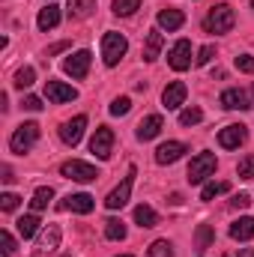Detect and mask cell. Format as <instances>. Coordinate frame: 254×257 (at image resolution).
<instances>
[{"label":"cell","instance_id":"obj_1","mask_svg":"<svg viewBox=\"0 0 254 257\" xmlns=\"http://www.w3.org/2000/svg\"><path fill=\"white\" fill-rule=\"evenodd\" d=\"M233 24H236V15H233V9H230L227 3L212 6V9L206 12V18H203V30H206V33H230Z\"/></svg>","mask_w":254,"mask_h":257},{"label":"cell","instance_id":"obj_2","mask_svg":"<svg viewBox=\"0 0 254 257\" xmlns=\"http://www.w3.org/2000/svg\"><path fill=\"white\" fill-rule=\"evenodd\" d=\"M129 51V42L123 33H114V30H108L105 36H102V60L105 66H117L123 60V54Z\"/></svg>","mask_w":254,"mask_h":257},{"label":"cell","instance_id":"obj_3","mask_svg":"<svg viewBox=\"0 0 254 257\" xmlns=\"http://www.w3.org/2000/svg\"><path fill=\"white\" fill-rule=\"evenodd\" d=\"M36 138H39V126L36 123H21V126L12 132V138H9V150L15 156H24L36 144Z\"/></svg>","mask_w":254,"mask_h":257},{"label":"cell","instance_id":"obj_4","mask_svg":"<svg viewBox=\"0 0 254 257\" xmlns=\"http://www.w3.org/2000/svg\"><path fill=\"white\" fill-rule=\"evenodd\" d=\"M215 165H218V162H215L212 153H197L189 165V183L197 186V183H203L206 177H212V174H215Z\"/></svg>","mask_w":254,"mask_h":257},{"label":"cell","instance_id":"obj_5","mask_svg":"<svg viewBox=\"0 0 254 257\" xmlns=\"http://www.w3.org/2000/svg\"><path fill=\"white\" fill-rule=\"evenodd\" d=\"M135 174H138V168L132 165V168H129V174L123 177V183H120L114 192L105 197V206H108V209H123V206L129 203V197H132V186H135Z\"/></svg>","mask_w":254,"mask_h":257},{"label":"cell","instance_id":"obj_6","mask_svg":"<svg viewBox=\"0 0 254 257\" xmlns=\"http://www.w3.org/2000/svg\"><path fill=\"white\" fill-rule=\"evenodd\" d=\"M60 174H63L66 180H75V183H93V180L99 177V171H96L93 165H87V162H78V159L63 162Z\"/></svg>","mask_w":254,"mask_h":257},{"label":"cell","instance_id":"obj_7","mask_svg":"<svg viewBox=\"0 0 254 257\" xmlns=\"http://www.w3.org/2000/svg\"><path fill=\"white\" fill-rule=\"evenodd\" d=\"M111 147H114V132L108 126H99L96 135L90 138V153L105 162V159H111Z\"/></svg>","mask_w":254,"mask_h":257},{"label":"cell","instance_id":"obj_8","mask_svg":"<svg viewBox=\"0 0 254 257\" xmlns=\"http://www.w3.org/2000/svg\"><path fill=\"white\" fill-rule=\"evenodd\" d=\"M168 66L174 72H186L191 66V42L189 39H180L171 51H168Z\"/></svg>","mask_w":254,"mask_h":257},{"label":"cell","instance_id":"obj_9","mask_svg":"<svg viewBox=\"0 0 254 257\" xmlns=\"http://www.w3.org/2000/svg\"><path fill=\"white\" fill-rule=\"evenodd\" d=\"M186 96H189V87H186L183 81H171V84L165 87V93H162V105H165L168 111H177V108L186 105Z\"/></svg>","mask_w":254,"mask_h":257},{"label":"cell","instance_id":"obj_10","mask_svg":"<svg viewBox=\"0 0 254 257\" xmlns=\"http://www.w3.org/2000/svg\"><path fill=\"white\" fill-rule=\"evenodd\" d=\"M90 60H93L90 51H75V54H69L63 60V72L72 75V78H84L90 72Z\"/></svg>","mask_w":254,"mask_h":257},{"label":"cell","instance_id":"obj_11","mask_svg":"<svg viewBox=\"0 0 254 257\" xmlns=\"http://www.w3.org/2000/svg\"><path fill=\"white\" fill-rule=\"evenodd\" d=\"M245 138H248V128L239 126V123H233V126H224L218 132V144L224 147V150H236L239 144H245Z\"/></svg>","mask_w":254,"mask_h":257},{"label":"cell","instance_id":"obj_12","mask_svg":"<svg viewBox=\"0 0 254 257\" xmlns=\"http://www.w3.org/2000/svg\"><path fill=\"white\" fill-rule=\"evenodd\" d=\"M84 128H87V117H84V114H78V117L66 120L63 126H60V138H63V144H69V147H75V144L81 141Z\"/></svg>","mask_w":254,"mask_h":257},{"label":"cell","instance_id":"obj_13","mask_svg":"<svg viewBox=\"0 0 254 257\" xmlns=\"http://www.w3.org/2000/svg\"><path fill=\"white\" fill-rule=\"evenodd\" d=\"M45 96L51 99V102H72V99H78V90L75 87H69L63 81H45Z\"/></svg>","mask_w":254,"mask_h":257},{"label":"cell","instance_id":"obj_14","mask_svg":"<svg viewBox=\"0 0 254 257\" xmlns=\"http://www.w3.org/2000/svg\"><path fill=\"white\" fill-rule=\"evenodd\" d=\"M183 153H186V144L168 141V144H162V147L156 150V162H159V165H174V162L183 159Z\"/></svg>","mask_w":254,"mask_h":257},{"label":"cell","instance_id":"obj_15","mask_svg":"<svg viewBox=\"0 0 254 257\" xmlns=\"http://www.w3.org/2000/svg\"><path fill=\"white\" fill-rule=\"evenodd\" d=\"M218 102H221V108H227V111H245V108H251V105H248V96H245L242 90H236V87L224 90Z\"/></svg>","mask_w":254,"mask_h":257},{"label":"cell","instance_id":"obj_16","mask_svg":"<svg viewBox=\"0 0 254 257\" xmlns=\"http://www.w3.org/2000/svg\"><path fill=\"white\" fill-rule=\"evenodd\" d=\"M36 248H39L42 254H45V251H48V254H51V251H57V248H60V227H57V224H48V227L39 233Z\"/></svg>","mask_w":254,"mask_h":257},{"label":"cell","instance_id":"obj_17","mask_svg":"<svg viewBox=\"0 0 254 257\" xmlns=\"http://www.w3.org/2000/svg\"><path fill=\"white\" fill-rule=\"evenodd\" d=\"M162 128H165L162 117H159V114H150V117H144V120L138 123V132H135V135H138V141H153Z\"/></svg>","mask_w":254,"mask_h":257},{"label":"cell","instance_id":"obj_18","mask_svg":"<svg viewBox=\"0 0 254 257\" xmlns=\"http://www.w3.org/2000/svg\"><path fill=\"white\" fill-rule=\"evenodd\" d=\"M93 206H96V200L90 197V194H69L63 203H60V209H72V212H81V215H87V212H93Z\"/></svg>","mask_w":254,"mask_h":257},{"label":"cell","instance_id":"obj_19","mask_svg":"<svg viewBox=\"0 0 254 257\" xmlns=\"http://www.w3.org/2000/svg\"><path fill=\"white\" fill-rule=\"evenodd\" d=\"M183 24H186V15H183L180 9H162V12H159V27H162V30L171 33V30H180Z\"/></svg>","mask_w":254,"mask_h":257},{"label":"cell","instance_id":"obj_20","mask_svg":"<svg viewBox=\"0 0 254 257\" xmlns=\"http://www.w3.org/2000/svg\"><path fill=\"white\" fill-rule=\"evenodd\" d=\"M212 239H215V230L209 224H197V230H194V254H206Z\"/></svg>","mask_w":254,"mask_h":257},{"label":"cell","instance_id":"obj_21","mask_svg":"<svg viewBox=\"0 0 254 257\" xmlns=\"http://www.w3.org/2000/svg\"><path fill=\"white\" fill-rule=\"evenodd\" d=\"M230 236L236 239V242H248V239H254V218H239V221H233L230 224Z\"/></svg>","mask_w":254,"mask_h":257},{"label":"cell","instance_id":"obj_22","mask_svg":"<svg viewBox=\"0 0 254 257\" xmlns=\"http://www.w3.org/2000/svg\"><path fill=\"white\" fill-rule=\"evenodd\" d=\"M36 24H39V30H54V27L60 24V9H57L54 3H48L45 9H39V18H36Z\"/></svg>","mask_w":254,"mask_h":257},{"label":"cell","instance_id":"obj_23","mask_svg":"<svg viewBox=\"0 0 254 257\" xmlns=\"http://www.w3.org/2000/svg\"><path fill=\"white\" fill-rule=\"evenodd\" d=\"M162 42H165V39H162V33H159V30H150V33H147V45H144V60H147V63H153V60L159 57Z\"/></svg>","mask_w":254,"mask_h":257},{"label":"cell","instance_id":"obj_24","mask_svg":"<svg viewBox=\"0 0 254 257\" xmlns=\"http://www.w3.org/2000/svg\"><path fill=\"white\" fill-rule=\"evenodd\" d=\"M69 18H90L96 9V0H69Z\"/></svg>","mask_w":254,"mask_h":257},{"label":"cell","instance_id":"obj_25","mask_svg":"<svg viewBox=\"0 0 254 257\" xmlns=\"http://www.w3.org/2000/svg\"><path fill=\"white\" fill-rule=\"evenodd\" d=\"M135 221H138L141 227H156V224H159V215H156L153 206L141 203V206H135Z\"/></svg>","mask_w":254,"mask_h":257},{"label":"cell","instance_id":"obj_26","mask_svg":"<svg viewBox=\"0 0 254 257\" xmlns=\"http://www.w3.org/2000/svg\"><path fill=\"white\" fill-rule=\"evenodd\" d=\"M51 197H54V189H51V186H42V189H36V192H33V197H30V209H33V212L45 209Z\"/></svg>","mask_w":254,"mask_h":257},{"label":"cell","instance_id":"obj_27","mask_svg":"<svg viewBox=\"0 0 254 257\" xmlns=\"http://www.w3.org/2000/svg\"><path fill=\"white\" fill-rule=\"evenodd\" d=\"M15 224H18V233H21L24 239L36 236V230H39V218H36V215H21Z\"/></svg>","mask_w":254,"mask_h":257},{"label":"cell","instance_id":"obj_28","mask_svg":"<svg viewBox=\"0 0 254 257\" xmlns=\"http://www.w3.org/2000/svg\"><path fill=\"white\" fill-rule=\"evenodd\" d=\"M105 236L114 239V242L126 239V224H123L120 218H108V221H105Z\"/></svg>","mask_w":254,"mask_h":257},{"label":"cell","instance_id":"obj_29","mask_svg":"<svg viewBox=\"0 0 254 257\" xmlns=\"http://www.w3.org/2000/svg\"><path fill=\"white\" fill-rule=\"evenodd\" d=\"M33 81H36V69H33V66H24V69L15 72V81H12V84H15L18 90H27Z\"/></svg>","mask_w":254,"mask_h":257},{"label":"cell","instance_id":"obj_30","mask_svg":"<svg viewBox=\"0 0 254 257\" xmlns=\"http://www.w3.org/2000/svg\"><path fill=\"white\" fill-rule=\"evenodd\" d=\"M141 9V0H114V15H135Z\"/></svg>","mask_w":254,"mask_h":257},{"label":"cell","instance_id":"obj_31","mask_svg":"<svg viewBox=\"0 0 254 257\" xmlns=\"http://www.w3.org/2000/svg\"><path fill=\"white\" fill-rule=\"evenodd\" d=\"M150 257H174V248H171V242L168 239H156L153 245H150Z\"/></svg>","mask_w":254,"mask_h":257},{"label":"cell","instance_id":"obj_32","mask_svg":"<svg viewBox=\"0 0 254 257\" xmlns=\"http://www.w3.org/2000/svg\"><path fill=\"white\" fill-rule=\"evenodd\" d=\"M227 189H230L227 183H206V186H203V192H200V200H212L215 194H224Z\"/></svg>","mask_w":254,"mask_h":257},{"label":"cell","instance_id":"obj_33","mask_svg":"<svg viewBox=\"0 0 254 257\" xmlns=\"http://www.w3.org/2000/svg\"><path fill=\"white\" fill-rule=\"evenodd\" d=\"M129 111H132V99H129V96H120V99L111 102V114H114V117H126Z\"/></svg>","mask_w":254,"mask_h":257},{"label":"cell","instance_id":"obj_34","mask_svg":"<svg viewBox=\"0 0 254 257\" xmlns=\"http://www.w3.org/2000/svg\"><path fill=\"white\" fill-rule=\"evenodd\" d=\"M200 120H203V111H200V108H186V111L180 114V123H183V126H197Z\"/></svg>","mask_w":254,"mask_h":257},{"label":"cell","instance_id":"obj_35","mask_svg":"<svg viewBox=\"0 0 254 257\" xmlns=\"http://www.w3.org/2000/svg\"><path fill=\"white\" fill-rule=\"evenodd\" d=\"M236 174H239V180H254V156H245V159L239 162Z\"/></svg>","mask_w":254,"mask_h":257},{"label":"cell","instance_id":"obj_36","mask_svg":"<svg viewBox=\"0 0 254 257\" xmlns=\"http://www.w3.org/2000/svg\"><path fill=\"white\" fill-rule=\"evenodd\" d=\"M0 245H3V248H0V254H3V257L15 254V239H12V233H9V230H0Z\"/></svg>","mask_w":254,"mask_h":257},{"label":"cell","instance_id":"obj_37","mask_svg":"<svg viewBox=\"0 0 254 257\" xmlns=\"http://www.w3.org/2000/svg\"><path fill=\"white\" fill-rule=\"evenodd\" d=\"M18 200H21L18 194L3 192V194H0V209H3V212H12V209H18Z\"/></svg>","mask_w":254,"mask_h":257},{"label":"cell","instance_id":"obj_38","mask_svg":"<svg viewBox=\"0 0 254 257\" xmlns=\"http://www.w3.org/2000/svg\"><path fill=\"white\" fill-rule=\"evenodd\" d=\"M236 69L245 72V75H254V57L251 54H239V57H236Z\"/></svg>","mask_w":254,"mask_h":257},{"label":"cell","instance_id":"obj_39","mask_svg":"<svg viewBox=\"0 0 254 257\" xmlns=\"http://www.w3.org/2000/svg\"><path fill=\"white\" fill-rule=\"evenodd\" d=\"M212 57H215V48H212V45H203V48L197 51V66H206Z\"/></svg>","mask_w":254,"mask_h":257},{"label":"cell","instance_id":"obj_40","mask_svg":"<svg viewBox=\"0 0 254 257\" xmlns=\"http://www.w3.org/2000/svg\"><path fill=\"white\" fill-rule=\"evenodd\" d=\"M21 105H24V111H42V99L39 96H27Z\"/></svg>","mask_w":254,"mask_h":257},{"label":"cell","instance_id":"obj_41","mask_svg":"<svg viewBox=\"0 0 254 257\" xmlns=\"http://www.w3.org/2000/svg\"><path fill=\"white\" fill-rule=\"evenodd\" d=\"M248 203H251V197H248V194H236V197L230 200V206H233V209H245Z\"/></svg>","mask_w":254,"mask_h":257},{"label":"cell","instance_id":"obj_42","mask_svg":"<svg viewBox=\"0 0 254 257\" xmlns=\"http://www.w3.org/2000/svg\"><path fill=\"white\" fill-rule=\"evenodd\" d=\"M66 48H69V42H57V45H51V48H48V57L60 54V51H66Z\"/></svg>","mask_w":254,"mask_h":257},{"label":"cell","instance_id":"obj_43","mask_svg":"<svg viewBox=\"0 0 254 257\" xmlns=\"http://www.w3.org/2000/svg\"><path fill=\"white\" fill-rule=\"evenodd\" d=\"M3 183L9 186V183H15V174H12V168H3Z\"/></svg>","mask_w":254,"mask_h":257},{"label":"cell","instance_id":"obj_44","mask_svg":"<svg viewBox=\"0 0 254 257\" xmlns=\"http://www.w3.org/2000/svg\"><path fill=\"white\" fill-rule=\"evenodd\" d=\"M239 257H254V251H239Z\"/></svg>","mask_w":254,"mask_h":257},{"label":"cell","instance_id":"obj_45","mask_svg":"<svg viewBox=\"0 0 254 257\" xmlns=\"http://www.w3.org/2000/svg\"><path fill=\"white\" fill-rule=\"evenodd\" d=\"M117 257H132V254H117Z\"/></svg>","mask_w":254,"mask_h":257},{"label":"cell","instance_id":"obj_46","mask_svg":"<svg viewBox=\"0 0 254 257\" xmlns=\"http://www.w3.org/2000/svg\"><path fill=\"white\" fill-rule=\"evenodd\" d=\"M251 93H254V87H251Z\"/></svg>","mask_w":254,"mask_h":257}]
</instances>
